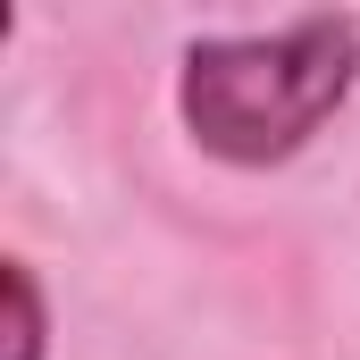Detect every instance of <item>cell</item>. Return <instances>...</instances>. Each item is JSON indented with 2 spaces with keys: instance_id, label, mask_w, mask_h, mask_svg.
Wrapping results in <instances>:
<instances>
[{
  "instance_id": "6da1fadb",
  "label": "cell",
  "mask_w": 360,
  "mask_h": 360,
  "mask_svg": "<svg viewBox=\"0 0 360 360\" xmlns=\"http://www.w3.org/2000/svg\"><path fill=\"white\" fill-rule=\"evenodd\" d=\"M360 76V17H293L276 34H201L184 51L176 109L226 168L293 160Z\"/></svg>"
},
{
  "instance_id": "7a4b0ae2",
  "label": "cell",
  "mask_w": 360,
  "mask_h": 360,
  "mask_svg": "<svg viewBox=\"0 0 360 360\" xmlns=\"http://www.w3.org/2000/svg\"><path fill=\"white\" fill-rule=\"evenodd\" d=\"M0 293H8V360H42L51 352V310H42V285L25 260L0 269Z\"/></svg>"
}]
</instances>
